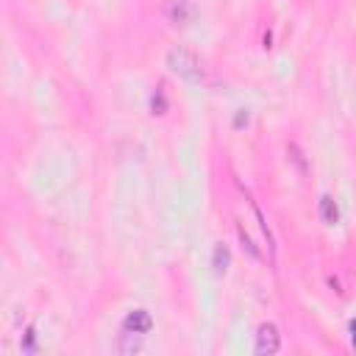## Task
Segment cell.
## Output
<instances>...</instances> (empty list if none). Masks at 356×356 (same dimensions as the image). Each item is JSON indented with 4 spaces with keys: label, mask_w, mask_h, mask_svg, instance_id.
<instances>
[{
    "label": "cell",
    "mask_w": 356,
    "mask_h": 356,
    "mask_svg": "<svg viewBox=\"0 0 356 356\" xmlns=\"http://www.w3.org/2000/svg\"><path fill=\"white\" fill-rule=\"evenodd\" d=\"M167 67H170L175 75L187 78V81H201V78H204L201 62H198L190 51H181V48H172V51L167 53Z\"/></svg>",
    "instance_id": "cell-1"
},
{
    "label": "cell",
    "mask_w": 356,
    "mask_h": 356,
    "mask_svg": "<svg viewBox=\"0 0 356 356\" xmlns=\"http://www.w3.org/2000/svg\"><path fill=\"white\" fill-rule=\"evenodd\" d=\"M164 17L172 26H190L193 17H195V9L187 3V0H170V3L164 6Z\"/></svg>",
    "instance_id": "cell-3"
},
{
    "label": "cell",
    "mask_w": 356,
    "mask_h": 356,
    "mask_svg": "<svg viewBox=\"0 0 356 356\" xmlns=\"http://www.w3.org/2000/svg\"><path fill=\"white\" fill-rule=\"evenodd\" d=\"M281 348V334H278V328L273 326V323H265L262 328H259V334H256V353L259 356H270V353H276Z\"/></svg>",
    "instance_id": "cell-2"
},
{
    "label": "cell",
    "mask_w": 356,
    "mask_h": 356,
    "mask_svg": "<svg viewBox=\"0 0 356 356\" xmlns=\"http://www.w3.org/2000/svg\"><path fill=\"white\" fill-rule=\"evenodd\" d=\"M142 337L145 334H134V331H125L123 328V334L117 339V350L120 353H139L142 350Z\"/></svg>",
    "instance_id": "cell-5"
},
{
    "label": "cell",
    "mask_w": 356,
    "mask_h": 356,
    "mask_svg": "<svg viewBox=\"0 0 356 356\" xmlns=\"http://www.w3.org/2000/svg\"><path fill=\"white\" fill-rule=\"evenodd\" d=\"M240 242H242V248H245V251H248V253H251L253 259H262V253H259V251L253 248V242H251V237H248V234H245L242 229H240Z\"/></svg>",
    "instance_id": "cell-8"
},
{
    "label": "cell",
    "mask_w": 356,
    "mask_h": 356,
    "mask_svg": "<svg viewBox=\"0 0 356 356\" xmlns=\"http://www.w3.org/2000/svg\"><path fill=\"white\" fill-rule=\"evenodd\" d=\"M320 220L326 223V226H334L337 220H339V209H337V204H334V198L331 195H323L320 198Z\"/></svg>",
    "instance_id": "cell-6"
},
{
    "label": "cell",
    "mask_w": 356,
    "mask_h": 356,
    "mask_svg": "<svg viewBox=\"0 0 356 356\" xmlns=\"http://www.w3.org/2000/svg\"><path fill=\"white\" fill-rule=\"evenodd\" d=\"M350 331H353V342H356V320L350 323Z\"/></svg>",
    "instance_id": "cell-9"
},
{
    "label": "cell",
    "mask_w": 356,
    "mask_h": 356,
    "mask_svg": "<svg viewBox=\"0 0 356 356\" xmlns=\"http://www.w3.org/2000/svg\"><path fill=\"white\" fill-rule=\"evenodd\" d=\"M229 262H231L229 248H226V245H217V248H215V273H226V270H229Z\"/></svg>",
    "instance_id": "cell-7"
},
{
    "label": "cell",
    "mask_w": 356,
    "mask_h": 356,
    "mask_svg": "<svg viewBox=\"0 0 356 356\" xmlns=\"http://www.w3.org/2000/svg\"><path fill=\"white\" fill-rule=\"evenodd\" d=\"M123 328H125V331H134V334H148V331L153 328V317H150L145 309H134V312H128Z\"/></svg>",
    "instance_id": "cell-4"
}]
</instances>
